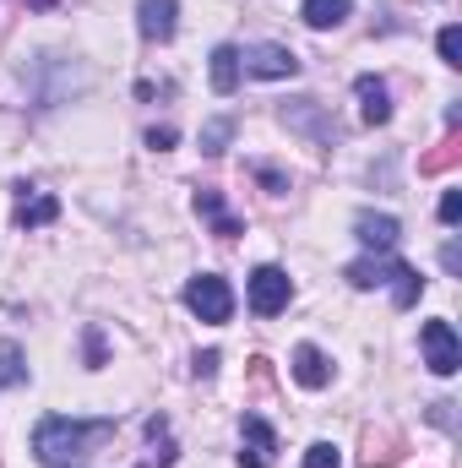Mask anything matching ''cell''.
I'll return each mask as SVG.
<instances>
[{"label": "cell", "mask_w": 462, "mask_h": 468, "mask_svg": "<svg viewBox=\"0 0 462 468\" xmlns=\"http://www.w3.org/2000/svg\"><path fill=\"white\" fill-rule=\"evenodd\" d=\"M218 365H224V354L207 349V354H196V365H191V370H196V376H218Z\"/></svg>", "instance_id": "cell-25"}, {"label": "cell", "mask_w": 462, "mask_h": 468, "mask_svg": "<svg viewBox=\"0 0 462 468\" xmlns=\"http://www.w3.org/2000/svg\"><path fill=\"white\" fill-rule=\"evenodd\" d=\"M88 365H93V370L104 365V338H99V327H88Z\"/></svg>", "instance_id": "cell-26"}, {"label": "cell", "mask_w": 462, "mask_h": 468, "mask_svg": "<svg viewBox=\"0 0 462 468\" xmlns=\"http://www.w3.org/2000/svg\"><path fill=\"white\" fill-rule=\"evenodd\" d=\"M256 180H261L272 197H283V191H289V180H283V175H272V169H256Z\"/></svg>", "instance_id": "cell-27"}, {"label": "cell", "mask_w": 462, "mask_h": 468, "mask_svg": "<svg viewBox=\"0 0 462 468\" xmlns=\"http://www.w3.org/2000/svg\"><path fill=\"white\" fill-rule=\"evenodd\" d=\"M16 191H22L16 229H38V224H55V218H60V202H55V197H27V186H16Z\"/></svg>", "instance_id": "cell-16"}, {"label": "cell", "mask_w": 462, "mask_h": 468, "mask_svg": "<svg viewBox=\"0 0 462 468\" xmlns=\"http://www.w3.org/2000/svg\"><path fill=\"white\" fill-rule=\"evenodd\" d=\"M457 164H462V131L446 125V136L419 158V175H446V169H457Z\"/></svg>", "instance_id": "cell-12"}, {"label": "cell", "mask_w": 462, "mask_h": 468, "mask_svg": "<svg viewBox=\"0 0 462 468\" xmlns=\"http://www.w3.org/2000/svg\"><path fill=\"white\" fill-rule=\"evenodd\" d=\"M462 218V191H446L441 197V224H457Z\"/></svg>", "instance_id": "cell-24"}, {"label": "cell", "mask_w": 462, "mask_h": 468, "mask_svg": "<svg viewBox=\"0 0 462 468\" xmlns=\"http://www.w3.org/2000/svg\"><path fill=\"white\" fill-rule=\"evenodd\" d=\"M185 305H191L202 322H213V327H224L234 316V294L218 272H196V278L185 283Z\"/></svg>", "instance_id": "cell-2"}, {"label": "cell", "mask_w": 462, "mask_h": 468, "mask_svg": "<svg viewBox=\"0 0 462 468\" xmlns=\"http://www.w3.org/2000/svg\"><path fill=\"white\" fill-rule=\"evenodd\" d=\"M294 381L310 387V392H321V387L332 381V359L316 349V344H299V349H294Z\"/></svg>", "instance_id": "cell-11"}, {"label": "cell", "mask_w": 462, "mask_h": 468, "mask_svg": "<svg viewBox=\"0 0 462 468\" xmlns=\"http://www.w3.org/2000/svg\"><path fill=\"white\" fill-rule=\"evenodd\" d=\"M136 22H142V38L169 44V38H174V27H180V5H174V0H142Z\"/></svg>", "instance_id": "cell-8"}, {"label": "cell", "mask_w": 462, "mask_h": 468, "mask_svg": "<svg viewBox=\"0 0 462 468\" xmlns=\"http://www.w3.org/2000/svg\"><path fill=\"white\" fill-rule=\"evenodd\" d=\"M353 234H359V239H364L370 250H381V256H386V250L397 245L403 224H397L392 213H359V218H353Z\"/></svg>", "instance_id": "cell-9"}, {"label": "cell", "mask_w": 462, "mask_h": 468, "mask_svg": "<svg viewBox=\"0 0 462 468\" xmlns=\"http://www.w3.org/2000/svg\"><path fill=\"white\" fill-rule=\"evenodd\" d=\"M196 213L213 224V229L224 234V239H234V234H245V224L239 218H229V207H224V197H218V186H202L196 191Z\"/></svg>", "instance_id": "cell-13"}, {"label": "cell", "mask_w": 462, "mask_h": 468, "mask_svg": "<svg viewBox=\"0 0 462 468\" xmlns=\"http://www.w3.org/2000/svg\"><path fill=\"white\" fill-rule=\"evenodd\" d=\"M174 136H180L174 125H152V131H147V147H152V153H169V147H174Z\"/></svg>", "instance_id": "cell-23"}, {"label": "cell", "mask_w": 462, "mask_h": 468, "mask_svg": "<svg viewBox=\"0 0 462 468\" xmlns=\"http://www.w3.org/2000/svg\"><path fill=\"white\" fill-rule=\"evenodd\" d=\"M452 409H457V403H436V409H430V420H436V425H446V431H452Z\"/></svg>", "instance_id": "cell-28"}, {"label": "cell", "mask_w": 462, "mask_h": 468, "mask_svg": "<svg viewBox=\"0 0 462 468\" xmlns=\"http://www.w3.org/2000/svg\"><path fill=\"white\" fill-rule=\"evenodd\" d=\"M104 441H115V420H66L49 414L33 431V452L44 468H77L82 458H93Z\"/></svg>", "instance_id": "cell-1"}, {"label": "cell", "mask_w": 462, "mask_h": 468, "mask_svg": "<svg viewBox=\"0 0 462 468\" xmlns=\"http://www.w3.org/2000/svg\"><path fill=\"white\" fill-rule=\"evenodd\" d=\"M353 93H359V115H364V125H386V120H392V93H386L381 77H359Z\"/></svg>", "instance_id": "cell-10"}, {"label": "cell", "mask_w": 462, "mask_h": 468, "mask_svg": "<svg viewBox=\"0 0 462 468\" xmlns=\"http://www.w3.org/2000/svg\"><path fill=\"white\" fill-rule=\"evenodd\" d=\"M403 452H408V441L392 425H370L359 436V468H392V463H403Z\"/></svg>", "instance_id": "cell-6"}, {"label": "cell", "mask_w": 462, "mask_h": 468, "mask_svg": "<svg viewBox=\"0 0 462 468\" xmlns=\"http://www.w3.org/2000/svg\"><path fill=\"white\" fill-rule=\"evenodd\" d=\"M213 88H218L224 99L239 88V49H234V44H218V49H213Z\"/></svg>", "instance_id": "cell-18"}, {"label": "cell", "mask_w": 462, "mask_h": 468, "mask_svg": "<svg viewBox=\"0 0 462 468\" xmlns=\"http://www.w3.org/2000/svg\"><path fill=\"white\" fill-rule=\"evenodd\" d=\"M22 381H27L22 349H16V344H0V387H22Z\"/></svg>", "instance_id": "cell-19"}, {"label": "cell", "mask_w": 462, "mask_h": 468, "mask_svg": "<svg viewBox=\"0 0 462 468\" xmlns=\"http://www.w3.org/2000/svg\"><path fill=\"white\" fill-rule=\"evenodd\" d=\"M441 261H446V272H462V250H457V245H446V250H441Z\"/></svg>", "instance_id": "cell-29"}, {"label": "cell", "mask_w": 462, "mask_h": 468, "mask_svg": "<svg viewBox=\"0 0 462 468\" xmlns=\"http://www.w3.org/2000/svg\"><path fill=\"white\" fill-rule=\"evenodd\" d=\"M419 344H425V365H430L436 376H457V370H462V349H457L452 322H425Z\"/></svg>", "instance_id": "cell-4"}, {"label": "cell", "mask_w": 462, "mask_h": 468, "mask_svg": "<svg viewBox=\"0 0 462 468\" xmlns=\"http://www.w3.org/2000/svg\"><path fill=\"white\" fill-rule=\"evenodd\" d=\"M272 452H278V436L261 414H245L239 425V468H272Z\"/></svg>", "instance_id": "cell-7"}, {"label": "cell", "mask_w": 462, "mask_h": 468, "mask_svg": "<svg viewBox=\"0 0 462 468\" xmlns=\"http://www.w3.org/2000/svg\"><path fill=\"white\" fill-rule=\"evenodd\" d=\"M305 468H343V458H338L332 441H316V447L305 452Z\"/></svg>", "instance_id": "cell-22"}, {"label": "cell", "mask_w": 462, "mask_h": 468, "mask_svg": "<svg viewBox=\"0 0 462 468\" xmlns=\"http://www.w3.org/2000/svg\"><path fill=\"white\" fill-rule=\"evenodd\" d=\"M386 283H392L397 311H414V305H419V294H425V278H419L408 261H392V278H386Z\"/></svg>", "instance_id": "cell-17"}, {"label": "cell", "mask_w": 462, "mask_h": 468, "mask_svg": "<svg viewBox=\"0 0 462 468\" xmlns=\"http://www.w3.org/2000/svg\"><path fill=\"white\" fill-rule=\"evenodd\" d=\"M239 66H245L250 77H267V82L299 77V55H294V49H283V44H250V49L239 55Z\"/></svg>", "instance_id": "cell-5"}, {"label": "cell", "mask_w": 462, "mask_h": 468, "mask_svg": "<svg viewBox=\"0 0 462 468\" xmlns=\"http://www.w3.org/2000/svg\"><path fill=\"white\" fill-rule=\"evenodd\" d=\"M289 300H294V283H289L283 267H256L250 272V311L256 316H278Z\"/></svg>", "instance_id": "cell-3"}, {"label": "cell", "mask_w": 462, "mask_h": 468, "mask_svg": "<svg viewBox=\"0 0 462 468\" xmlns=\"http://www.w3.org/2000/svg\"><path fill=\"white\" fill-rule=\"evenodd\" d=\"M392 261H397V256H359V261L343 267V278L353 289H381V283L392 278Z\"/></svg>", "instance_id": "cell-14"}, {"label": "cell", "mask_w": 462, "mask_h": 468, "mask_svg": "<svg viewBox=\"0 0 462 468\" xmlns=\"http://www.w3.org/2000/svg\"><path fill=\"white\" fill-rule=\"evenodd\" d=\"M436 44H441V60H446V66H462V27H441Z\"/></svg>", "instance_id": "cell-21"}, {"label": "cell", "mask_w": 462, "mask_h": 468, "mask_svg": "<svg viewBox=\"0 0 462 468\" xmlns=\"http://www.w3.org/2000/svg\"><path fill=\"white\" fill-rule=\"evenodd\" d=\"M348 11H353L348 0H305V5H299L305 27H316V33H327V27H343Z\"/></svg>", "instance_id": "cell-15"}, {"label": "cell", "mask_w": 462, "mask_h": 468, "mask_svg": "<svg viewBox=\"0 0 462 468\" xmlns=\"http://www.w3.org/2000/svg\"><path fill=\"white\" fill-rule=\"evenodd\" d=\"M229 142H234V120L229 115H218V120L202 125V153H224Z\"/></svg>", "instance_id": "cell-20"}]
</instances>
